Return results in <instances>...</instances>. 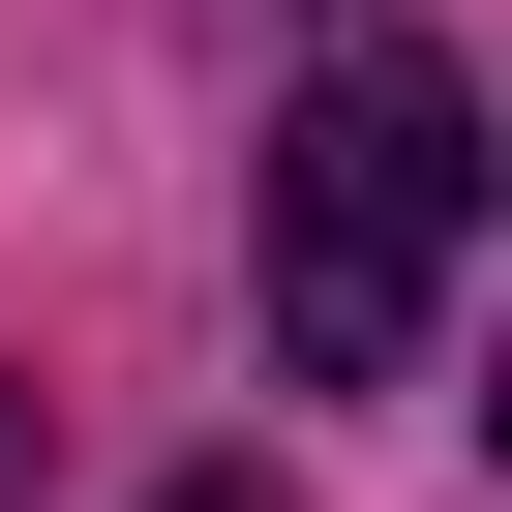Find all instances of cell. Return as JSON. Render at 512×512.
Masks as SVG:
<instances>
[{
	"instance_id": "7a4b0ae2",
	"label": "cell",
	"mask_w": 512,
	"mask_h": 512,
	"mask_svg": "<svg viewBox=\"0 0 512 512\" xmlns=\"http://www.w3.org/2000/svg\"><path fill=\"white\" fill-rule=\"evenodd\" d=\"M151 512H272V482H151Z\"/></svg>"
},
{
	"instance_id": "6da1fadb",
	"label": "cell",
	"mask_w": 512,
	"mask_h": 512,
	"mask_svg": "<svg viewBox=\"0 0 512 512\" xmlns=\"http://www.w3.org/2000/svg\"><path fill=\"white\" fill-rule=\"evenodd\" d=\"M452 241H482V91L422 31H332L302 121H272V362L302 392H392L452 332Z\"/></svg>"
}]
</instances>
